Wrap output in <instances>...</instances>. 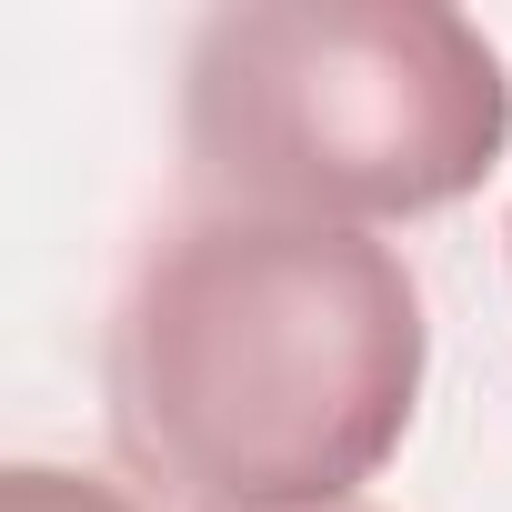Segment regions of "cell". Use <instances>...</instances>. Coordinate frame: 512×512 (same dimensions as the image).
I'll return each instance as SVG.
<instances>
[{
	"label": "cell",
	"instance_id": "cell-1",
	"mask_svg": "<svg viewBox=\"0 0 512 512\" xmlns=\"http://www.w3.org/2000/svg\"><path fill=\"white\" fill-rule=\"evenodd\" d=\"M422 282L352 221L201 201L121 282L101 392L141 482L191 512H332L412 432Z\"/></svg>",
	"mask_w": 512,
	"mask_h": 512
},
{
	"label": "cell",
	"instance_id": "cell-2",
	"mask_svg": "<svg viewBox=\"0 0 512 512\" xmlns=\"http://www.w3.org/2000/svg\"><path fill=\"white\" fill-rule=\"evenodd\" d=\"M512 71L442 0H231L181 61L201 201L302 221H422L492 181Z\"/></svg>",
	"mask_w": 512,
	"mask_h": 512
},
{
	"label": "cell",
	"instance_id": "cell-3",
	"mask_svg": "<svg viewBox=\"0 0 512 512\" xmlns=\"http://www.w3.org/2000/svg\"><path fill=\"white\" fill-rule=\"evenodd\" d=\"M0 512H151L141 492L101 482V472H61V462H11L0 472Z\"/></svg>",
	"mask_w": 512,
	"mask_h": 512
},
{
	"label": "cell",
	"instance_id": "cell-4",
	"mask_svg": "<svg viewBox=\"0 0 512 512\" xmlns=\"http://www.w3.org/2000/svg\"><path fill=\"white\" fill-rule=\"evenodd\" d=\"M332 512H372V502H332Z\"/></svg>",
	"mask_w": 512,
	"mask_h": 512
}]
</instances>
